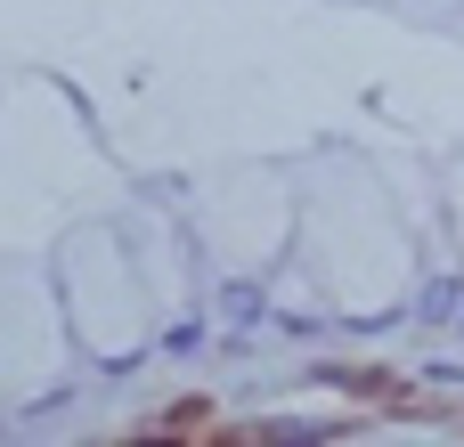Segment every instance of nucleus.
I'll use <instances>...</instances> for the list:
<instances>
[{
	"label": "nucleus",
	"mask_w": 464,
	"mask_h": 447,
	"mask_svg": "<svg viewBox=\"0 0 464 447\" xmlns=\"http://www.w3.org/2000/svg\"><path fill=\"white\" fill-rule=\"evenodd\" d=\"M416 318H432V326L464 318V277H432V285L416 293Z\"/></svg>",
	"instance_id": "obj_1"
},
{
	"label": "nucleus",
	"mask_w": 464,
	"mask_h": 447,
	"mask_svg": "<svg viewBox=\"0 0 464 447\" xmlns=\"http://www.w3.org/2000/svg\"><path fill=\"white\" fill-rule=\"evenodd\" d=\"M220 301H228V318H237V326H253V318H261V293H253V285H228Z\"/></svg>",
	"instance_id": "obj_2"
},
{
	"label": "nucleus",
	"mask_w": 464,
	"mask_h": 447,
	"mask_svg": "<svg viewBox=\"0 0 464 447\" xmlns=\"http://www.w3.org/2000/svg\"><path fill=\"white\" fill-rule=\"evenodd\" d=\"M457 342H464V318H457Z\"/></svg>",
	"instance_id": "obj_3"
}]
</instances>
